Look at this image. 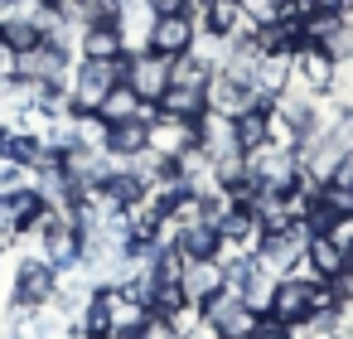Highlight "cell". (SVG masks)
Here are the masks:
<instances>
[{
  "instance_id": "cb8c5ba5",
  "label": "cell",
  "mask_w": 353,
  "mask_h": 339,
  "mask_svg": "<svg viewBox=\"0 0 353 339\" xmlns=\"http://www.w3.org/2000/svg\"><path fill=\"white\" fill-rule=\"evenodd\" d=\"M242 20L256 30V25H271L281 20V0H242Z\"/></svg>"
},
{
  "instance_id": "ba28073f",
  "label": "cell",
  "mask_w": 353,
  "mask_h": 339,
  "mask_svg": "<svg viewBox=\"0 0 353 339\" xmlns=\"http://www.w3.org/2000/svg\"><path fill=\"white\" fill-rule=\"evenodd\" d=\"M141 49L165 54V59H179V54L199 49V20H194V15H165V20H150Z\"/></svg>"
},
{
  "instance_id": "ffe728a7",
  "label": "cell",
  "mask_w": 353,
  "mask_h": 339,
  "mask_svg": "<svg viewBox=\"0 0 353 339\" xmlns=\"http://www.w3.org/2000/svg\"><path fill=\"white\" fill-rule=\"evenodd\" d=\"M0 39H6L15 54H25V49H34L39 39H44V30H39V20L30 15V10H6V15H0Z\"/></svg>"
},
{
  "instance_id": "9c48e42d",
  "label": "cell",
  "mask_w": 353,
  "mask_h": 339,
  "mask_svg": "<svg viewBox=\"0 0 353 339\" xmlns=\"http://www.w3.org/2000/svg\"><path fill=\"white\" fill-rule=\"evenodd\" d=\"M228 286V271H223V262L218 257H184V276H179V291H184V300L199 310L208 296H218Z\"/></svg>"
},
{
  "instance_id": "3957f363",
  "label": "cell",
  "mask_w": 353,
  "mask_h": 339,
  "mask_svg": "<svg viewBox=\"0 0 353 339\" xmlns=\"http://www.w3.org/2000/svg\"><path fill=\"white\" fill-rule=\"evenodd\" d=\"M117 83H126V54H117V59H78L73 64V78H68L73 112H97L102 97Z\"/></svg>"
},
{
  "instance_id": "6da1fadb",
  "label": "cell",
  "mask_w": 353,
  "mask_h": 339,
  "mask_svg": "<svg viewBox=\"0 0 353 339\" xmlns=\"http://www.w3.org/2000/svg\"><path fill=\"white\" fill-rule=\"evenodd\" d=\"M324 310H334L329 286H324V281H314L310 271H290V276H276L271 300H266V310H261V315H271V320H276V325H285V329H300L310 315H324Z\"/></svg>"
},
{
  "instance_id": "277c9868",
  "label": "cell",
  "mask_w": 353,
  "mask_h": 339,
  "mask_svg": "<svg viewBox=\"0 0 353 339\" xmlns=\"http://www.w3.org/2000/svg\"><path fill=\"white\" fill-rule=\"evenodd\" d=\"M305 247H310V228L295 218V223H285V228L261 233L252 252H256V262H261L271 276H290V271L305 267Z\"/></svg>"
},
{
  "instance_id": "44dd1931",
  "label": "cell",
  "mask_w": 353,
  "mask_h": 339,
  "mask_svg": "<svg viewBox=\"0 0 353 339\" xmlns=\"http://www.w3.org/2000/svg\"><path fill=\"white\" fill-rule=\"evenodd\" d=\"M165 117H179V122H199L203 112H208V93H199V88H170L160 102H155Z\"/></svg>"
},
{
  "instance_id": "83f0119b",
  "label": "cell",
  "mask_w": 353,
  "mask_h": 339,
  "mask_svg": "<svg viewBox=\"0 0 353 339\" xmlns=\"http://www.w3.org/2000/svg\"><path fill=\"white\" fill-rule=\"evenodd\" d=\"M6 78H15V49L0 39V83H6Z\"/></svg>"
},
{
  "instance_id": "9a60e30c",
  "label": "cell",
  "mask_w": 353,
  "mask_h": 339,
  "mask_svg": "<svg viewBox=\"0 0 353 339\" xmlns=\"http://www.w3.org/2000/svg\"><path fill=\"white\" fill-rule=\"evenodd\" d=\"M170 242H174L184 257H218V247H223V238H218V223H213V218L174 223V228H170Z\"/></svg>"
},
{
  "instance_id": "5bb4252c",
  "label": "cell",
  "mask_w": 353,
  "mask_h": 339,
  "mask_svg": "<svg viewBox=\"0 0 353 339\" xmlns=\"http://www.w3.org/2000/svg\"><path fill=\"white\" fill-rule=\"evenodd\" d=\"M194 136H199V151L208 160H228L237 155V131H232V117H218V112H203L194 122Z\"/></svg>"
},
{
  "instance_id": "e0dca14e",
  "label": "cell",
  "mask_w": 353,
  "mask_h": 339,
  "mask_svg": "<svg viewBox=\"0 0 353 339\" xmlns=\"http://www.w3.org/2000/svg\"><path fill=\"white\" fill-rule=\"evenodd\" d=\"M348 257H353V252H348L334 233H319V238H310V247H305V271H310L314 281H329Z\"/></svg>"
},
{
  "instance_id": "7c38bea8",
  "label": "cell",
  "mask_w": 353,
  "mask_h": 339,
  "mask_svg": "<svg viewBox=\"0 0 353 339\" xmlns=\"http://www.w3.org/2000/svg\"><path fill=\"white\" fill-rule=\"evenodd\" d=\"M126 54V30L117 20H92L78 30V59H117Z\"/></svg>"
},
{
  "instance_id": "f546056e",
  "label": "cell",
  "mask_w": 353,
  "mask_h": 339,
  "mask_svg": "<svg viewBox=\"0 0 353 339\" xmlns=\"http://www.w3.org/2000/svg\"><path fill=\"white\" fill-rule=\"evenodd\" d=\"M88 339H112V334H88Z\"/></svg>"
},
{
  "instance_id": "603a6c76",
  "label": "cell",
  "mask_w": 353,
  "mask_h": 339,
  "mask_svg": "<svg viewBox=\"0 0 353 339\" xmlns=\"http://www.w3.org/2000/svg\"><path fill=\"white\" fill-rule=\"evenodd\" d=\"M324 286H329V296H334V305H339V310H353V257H348V262H343Z\"/></svg>"
},
{
  "instance_id": "d6986e66",
  "label": "cell",
  "mask_w": 353,
  "mask_h": 339,
  "mask_svg": "<svg viewBox=\"0 0 353 339\" xmlns=\"http://www.w3.org/2000/svg\"><path fill=\"white\" fill-rule=\"evenodd\" d=\"M232 131H237V151H242V155H256L261 146H271V131H276L271 107H252V112H242V117L232 122Z\"/></svg>"
},
{
  "instance_id": "f1b7e54d",
  "label": "cell",
  "mask_w": 353,
  "mask_h": 339,
  "mask_svg": "<svg viewBox=\"0 0 353 339\" xmlns=\"http://www.w3.org/2000/svg\"><path fill=\"white\" fill-rule=\"evenodd\" d=\"M20 6V0H0V15H6V10H15Z\"/></svg>"
},
{
  "instance_id": "4316f807",
  "label": "cell",
  "mask_w": 353,
  "mask_h": 339,
  "mask_svg": "<svg viewBox=\"0 0 353 339\" xmlns=\"http://www.w3.org/2000/svg\"><path fill=\"white\" fill-rule=\"evenodd\" d=\"M189 6H194V0H145L150 20H165V15H189Z\"/></svg>"
},
{
  "instance_id": "7a4b0ae2",
  "label": "cell",
  "mask_w": 353,
  "mask_h": 339,
  "mask_svg": "<svg viewBox=\"0 0 353 339\" xmlns=\"http://www.w3.org/2000/svg\"><path fill=\"white\" fill-rule=\"evenodd\" d=\"M34 233H39V257H44L59 276L83 271V233H78V223H73L63 209H44L39 223H34Z\"/></svg>"
},
{
  "instance_id": "8992f818",
  "label": "cell",
  "mask_w": 353,
  "mask_h": 339,
  "mask_svg": "<svg viewBox=\"0 0 353 339\" xmlns=\"http://www.w3.org/2000/svg\"><path fill=\"white\" fill-rule=\"evenodd\" d=\"M59 291V271L44 257H20L15 267V286H10V305L15 310H44Z\"/></svg>"
},
{
  "instance_id": "2e32d148",
  "label": "cell",
  "mask_w": 353,
  "mask_h": 339,
  "mask_svg": "<svg viewBox=\"0 0 353 339\" xmlns=\"http://www.w3.org/2000/svg\"><path fill=\"white\" fill-rule=\"evenodd\" d=\"M189 146H199V136H194V122H179V117H165L160 107H155V122H150V151H160V155H184Z\"/></svg>"
},
{
  "instance_id": "52a82bcc",
  "label": "cell",
  "mask_w": 353,
  "mask_h": 339,
  "mask_svg": "<svg viewBox=\"0 0 353 339\" xmlns=\"http://www.w3.org/2000/svg\"><path fill=\"white\" fill-rule=\"evenodd\" d=\"M126 88L141 102H160L170 93V59L150 49H126Z\"/></svg>"
},
{
  "instance_id": "8fae6325",
  "label": "cell",
  "mask_w": 353,
  "mask_h": 339,
  "mask_svg": "<svg viewBox=\"0 0 353 339\" xmlns=\"http://www.w3.org/2000/svg\"><path fill=\"white\" fill-rule=\"evenodd\" d=\"M290 68H295V78L310 88V93H329V83H334V68H339V59L324 49V44H300L295 54H290Z\"/></svg>"
},
{
  "instance_id": "484cf974",
  "label": "cell",
  "mask_w": 353,
  "mask_h": 339,
  "mask_svg": "<svg viewBox=\"0 0 353 339\" xmlns=\"http://www.w3.org/2000/svg\"><path fill=\"white\" fill-rule=\"evenodd\" d=\"M324 184H339V189H353V146L334 160V170H329V180Z\"/></svg>"
},
{
  "instance_id": "7402d4cb",
  "label": "cell",
  "mask_w": 353,
  "mask_h": 339,
  "mask_svg": "<svg viewBox=\"0 0 353 339\" xmlns=\"http://www.w3.org/2000/svg\"><path fill=\"white\" fill-rule=\"evenodd\" d=\"M141 107H145V102H141V97H136V93H131L126 83H117V88H112V93L102 97V107H97V117H102L107 126H117V122H131V117H136Z\"/></svg>"
},
{
  "instance_id": "ac0fdd59",
  "label": "cell",
  "mask_w": 353,
  "mask_h": 339,
  "mask_svg": "<svg viewBox=\"0 0 353 339\" xmlns=\"http://www.w3.org/2000/svg\"><path fill=\"white\" fill-rule=\"evenodd\" d=\"M213 73H218V64H213V59H203L199 49H189V54L170 59V88H199V93H208Z\"/></svg>"
},
{
  "instance_id": "1f68e13d",
  "label": "cell",
  "mask_w": 353,
  "mask_h": 339,
  "mask_svg": "<svg viewBox=\"0 0 353 339\" xmlns=\"http://www.w3.org/2000/svg\"><path fill=\"white\" fill-rule=\"evenodd\" d=\"M237 6H242V0H237Z\"/></svg>"
},
{
  "instance_id": "d4e9b609",
  "label": "cell",
  "mask_w": 353,
  "mask_h": 339,
  "mask_svg": "<svg viewBox=\"0 0 353 339\" xmlns=\"http://www.w3.org/2000/svg\"><path fill=\"white\" fill-rule=\"evenodd\" d=\"M324 6L319 0H281V20H295V25H305V20H314Z\"/></svg>"
},
{
  "instance_id": "5b68a950",
  "label": "cell",
  "mask_w": 353,
  "mask_h": 339,
  "mask_svg": "<svg viewBox=\"0 0 353 339\" xmlns=\"http://www.w3.org/2000/svg\"><path fill=\"white\" fill-rule=\"evenodd\" d=\"M15 78L44 83V88H68V78H73V49L54 44V39H39L34 49L15 54Z\"/></svg>"
},
{
  "instance_id": "30bf717a",
  "label": "cell",
  "mask_w": 353,
  "mask_h": 339,
  "mask_svg": "<svg viewBox=\"0 0 353 339\" xmlns=\"http://www.w3.org/2000/svg\"><path fill=\"white\" fill-rule=\"evenodd\" d=\"M150 122H155V102H145L131 122L107 126V155H112V160H131V155H141V151L150 146Z\"/></svg>"
},
{
  "instance_id": "4fadbf2b",
  "label": "cell",
  "mask_w": 353,
  "mask_h": 339,
  "mask_svg": "<svg viewBox=\"0 0 353 339\" xmlns=\"http://www.w3.org/2000/svg\"><path fill=\"white\" fill-rule=\"evenodd\" d=\"M252 107H266L252 88H242V83H232L228 73H213V83H208V112H218V117H242V112H252Z\"/></svg>"
},
{
  "instance_id": "4dcf8cb0",
  "label": "cell",
  "mask_w": 353,
  "mask_h": 339,
  "mask_svg": "<svg viewBox=\"0 0 353 339\" xmlns=\"http://www.w3.org/2000/svg\"><path fill=\"white\" fill-rule=\"evenodd\" d=\"M0 257H6V247H0Z\"/></svg>"
}]
</instances>
